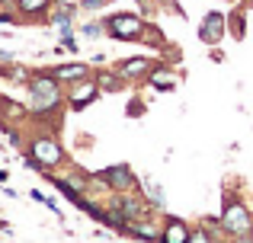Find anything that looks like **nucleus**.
Instances as JSON below:
<instances>
[{"label": "nucleus", "instance_id": "nucleus-12", "mask_svg": "<svg viewBox=\"0 0 253 243\" xmlns=\"http://www.w3.org/2000/svg\"><path fill=\"white\" fill-rule=\"evenodd\" d=\"M86 70H90V68L77 61V64H61V68H55L51 74H55L61 83H68V80H84V77H86Z\"/></svg>", "mask_w": 253, "mask_h": 243}, {"label": "nucleus", "instance_id": "nucleus-9", "mask_svg": "<svg viewBox=\"0 0 253 243\" xmlns=\"http://www.w3.org/2000/svg\"><path fill=\"white\" fill-rule=\"evenodd\" d=\"M186 240H189V227L179 218H167V224L161 231V243H186Z\"/></svg>", "mask_w": 253, "mask_h": 243}, {"label": "nucleus", "instance_id": "nucleus-15", "mask_svg": "<svg viewBox=\"0 0 253 243\" xmlns=\"http://www.w3.org/2000/svg\"><path fill=\"white\" fill-rule=\"evenodd\" d=\"M228 26L234 29V38H244V10H237V13H231V19H228Z\"/></svg>", "mask_w": 253, "mask_h": 243}, {"label": "nucleus", "instance_id": "nucleus-7", "mask_svg": "<svg viewBox=\"0 0 253 243\" xmlns=\"http://www.w3.org/2000/svg\"><path fill=\"white\" fill-rule=\"evenodd\" d=\"M96 96H99V87H96V83H90V80H77L74 87L68 90V106L74 109V112H81V109H84V106H90Z\"/></svg>", "mask_w": 253, "mask_h": 243}, {"label": "nucleus", "instance_id": "nucleus-19", "mask_svg": "<svg viewBox=\"0 0 253 243\" xmlns=\"http://www.w3.org/2000/svg\"><path fill=\"white\" fill-rule=\"evenodd\" d=\"M99 6H106V0H81L77 10H99Z\"/></svg>", "mask_w": 253, "mask_h": 243}, {"label": "nucleus", "instance_id": "nucleus-18", "mask_svg": "<svg viewBox=\"0 0 253 243\" xmlns=\"http://www.w3.org/2000/svg\"><path fill=\"white\" fill-rule=\"evenodd\" d=\"M186 243H211V237H209L205 231H192V234H189V240H186Z\"/></svg>", "mask_w": 253, "mask_h": 243}, {"label": "nucleus", "instance_id": "nucleus-5", "mask_svg": "<svg viewBox=\"0 0 253 243\" xmlns=\"http://www.w3.org/2000/svg\"><path fill=\"white\" fill-rule=\"evenodd\" d=\"M99 179H103L112 192H119V195H122V192H135V186H138L135 173H131L125 163H116V167L103 170V173H99Z\"/></svg>", "mask_w": 253, "mask_h": 243}, {"label": "nucleus", "instance_id": "nucleus-14", "mask_svg": "<svg viewBox=\"0 0 253 243\" xmlns=\"http://www.w3.org/2000/svg\"><path fill=\"white\" fill-rule=\"evenodd\" d=\"M74 13H77V6H58L55 10V26H61V29H71V23H74Z\"/></svg>", "mask_w": 253, "mask_h": 243}, {"label": "nucleus", "instance_id": "nucleus-11", "mask_svg": "<svg viewBox=\"0 0 253 243\" xmlns=\"http://www.w3.org/2000/svg\"><path fill=\"white\" fill-rule=\"evenodd\" d=\"M128 231L135 234V237H144L141 243H148V240H161V231H157V224L151 218H141V221H131L128 224Z\"/></svg>", "mask_w": 253, "mask_h": 243}, {"label": "nucleus", "instance_id": "nucleus-8", "mask_svg": "<svg viewBox=\"0 0 253 243\" xmlns=\"http://www.w3.org/2000/svg\"><path fill=\"white\" fill-rule=\"evenodd\" d=\"M154 70V61L151 58H125L119 64V77L122 80H144V77Z\"/></svg>", "mask_w": 253, "mask_h": 243}, {"label": "nucleus", "instance_id": "nucleus-13", "mask_svg": "<svg viewBox=\"0 0 253 243\" xmlns=\"http://www.w3.org/2000/svg\"><path fill=\"white\" fill-rule=\"evenodd\" d=\"M151 80L157 83V90H173V87H176V77H173L167 68H157V70H151Z\"/></svg>", "mask_w": 253, "mask_h": 243}, {"label": "nucleus", "instance_id": "nucleus-21", "mask_svg": "<svg viewBox=\"0 0 253 243\" xmlns=\"http://www.w3.org/2000/svg\"><path fill=\"white\" fill-rule=\"evenodd\" d=\"M231 243H253V237H247V234H237V237L231 240Z\"/></svg>", "mask_w": 253, "mask_h": 243}, {"label": "nucleus", "instance_id": "nucleus-4", "mask_svg": "<svg viewBox=\"0 0 253 243\" xmlns=\"http://www.w3.org/2000/svg\"><path fill=\"white\" fill-rule=\"evenodd\" d=\"M221 227L231 234V237H237V234L253 231V218H250V211L241 205V202H228L224 211H221Z\"/></svg>", "mask_w": 253, "mask_h": 243}, {"label": "nucleus", "instance_id": "nucleus-10", "mask_svg": "<svg viewBox=\"0 0 253 243\" xmlns=\"http://www.w3.org/2000/svg\"><path fill=\"white\" fill-rule=\"evenodd\" d=\"M48 6H51V0H16L19 16H26V19H42L48 13Z\"/></svg>", "mask_w": 253, "mask_h": 243}, {"label": "nucleus", "instance_id": "nucleus-17", "mask_svg": "<svg viewBox=\"0 0 253 243\" xmlns=\"http://www.w3.org/2000/svg\"><path fill=\"white\" fill-rule=\"evenodd\" d=\"M81 32H84L86 38H99V35H103V32H106V26H99V23H86Z\"/></svg>", "mask_w": 253, "mask_h": 243}, {"label": "nucleus", "instance_id": "nucleus-16", "mask_svg": "<svg viewBox=\"0 0 253 243\" xmlns=\"http://www.w3.org/2000/svg\"><path fill=\"white\" fill-rule=\"evenodd\" d=\"M144 189H148V199L154 202V205H164V192H161V186H154V182H144Z\"/></svg>", "mask_w": 253, "mask_h": 243}, {"label": "nucleus", "instance_id": "nucleus-6", "mask_svg": "<svg viewBox=\"0 0 253 243\" xmlns=\"http://www.w3.org/2000/svg\"><path fill=\"white\" fill-rule=\"evenodd\" d=\"M224 29H228V19L221 16V13H205L202 26H199V38H202L205 45H218L224 38Z\"/></svg>", "mask_w": 253, "mask_h": 243}, {"label": "nucleus", "instance_id": "nucleus-2", "mask_svg": "<svg viewBox=\"0 0 253 243\" xmlns=\"http://www.w3.org/2000/svg\"><path fill=\"white\" fill-rule=\"evenodd\" d=\"M29 157H32V167H39V170L64 167V150H61V144H58L51 135L32 138V141H29Z\"/></svg>", "mask_w": 253, "mask_h": 243}, {"label": "nucleus", "instance_id": "nucleus-3", "mask_svg": "<svg viewBox=\"0 0 253 243\" xmlns=\"http://www.w3.org/2000/svg\"><path fill=\"white\" fill-rule=\"evenodd\" d=\"M103 26L119 42H138V38H144V32H148L138 13H112V16H106Z\"/></svg>", "mask_w": 253, "mask_h": 243}, {"label": "nucleus", "instance_id": "nucleus-20", "mask_svg": "<svg viewBox=\"0 0 253 243\" xmlns=\"http://www.w3.org/2000/svg\"><path fill=\"white\" fill-rule=\"evenodd\" d=\"M119 80H122V77H103V87L106 90H122V87H119Z\"/></svg>", "mask_w": 253, "mask_h": 243}, {"label": "nucleus", "instance_id": "nucleus-1", "mask_svg": "<svg viewBox=\"0 0 253 243\" xmlns=\"http://www.w3.org/2000/svg\"><path fill=\"white\" fill-rule=\"evenodd\" d=\"M61 80H58L55 74H42L36 77V80L29 83V109L36 115H45L51 112V109L61 106Z\"/></svg>", "mask_w": 253, "mask_h": 243}]
</instances>
